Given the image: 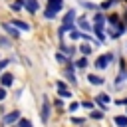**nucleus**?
<instances>
[{
  "label": "nucleus",
  "instance_id": "14",
  "mask_svg": "<svg viewBox=\"0 0 127 127\" xmlns=\"http://www.w3.org/2000/svg\"><path fill=\"white\" fill-rule=\"evenodd\" d=\"M97 101H99V103H107V101H109V97H107L105 93H101V95H97Z\"/></svg>",
  "mask_w": 127,
  "mask_h": 127
},
{
  "label": "nucleus",
  "instance_id": "6",
  "mask_svg": "<svg viewBox=\"0 0 127 127\" xmlns=\"http://www.w3.org/2000/svg\"><path fill=\"white\" fill-rule=\"evenodd\" d=\"M0 81H2L4 87H8V85H12L14 77H12V73H2V75H0Z\"/></svg>",
  "mask_w": 127,
  "mask_h": 127
},
{
  "label": "nucleus",
  "instance_id": "24",
  "mask_svg": "<svg viewBox=\"0 0 127 127\" xmlns=\"http://www.w3.org/2000/svg\"><path fill=\"white\" fill-rule=\"evenodd\" d=\"M117 103H127V99H121V101H117Z\"/></svg>",
  "mask_w": 127,
  "mask_h": 127
},
{
  "label": "nucleus",
  "instance_id": "16",
  "mask_svg": "<svg viewBox=\"0 0 127 127\" xmlns=\"http://www.w3.org/2000/svg\"><path fill=\"white\" fill-rule=\"evenodd\" d=\"M91 117H93V119H101V117H103V113H101V111H93V113H91Z\"/></svg>",
  "mask_w": 127,
  "mask_h": 127
},
{
  "label": "nucleus",
  "instance_id": "9",
  "mask_svg": "<svg viewBox=\"0 0 127 127\" xmlns=\"http://www.w3.org/2000/svg\"><path fill=\"white\" fill-rule=\"evenodd\" d=\"M87 79H89V83H93V85H101V83H103V79H101L99 75H93V73L87 75Z\"/></svg>",
  "mask_w": 127,
  "mask_h": 127
},
{
  "label": "nucleus",
  "instance_id": "1",
  "mask_svg": "<svg viewBox=\"0 0 127 127\" xmlns=\"http://www.w3.org/2000/svg\"><path fill=\"white\" fill-rule=\"evenodd\" d=\"M62 6H64V0H48V8H46V18L48 20H52V18H56V14L62 10Z\"/></svg>",
  "mask_w": 127,
  "mask_h": 127
},
{
  "label": "nucleus",
  "instance_id": "18",
  "mask_svg": "<svg viewBox=\"0 0 127 127\" xmlns=\"http://www.w3.org/2000/svg\"><path fill=\"white\" fill-rule=\"evenodd\" d=\"M89 52H91L89 46H81V54H89Z\"/></svg>",
  "mask_w": 127,
  "mask_h": 127
},
{
  "label": "nucleus",
  "instance_id": "3",
  "mask_svg": "<svg viewBox=\"0 0 127 127\" xmlns=\"http://www.w3.org/2000/svg\"><path fill=\"white\" fill-rule=\"evenodd\" d=\"M20 119V111H12V113H8V115H4V119H2V123L4 125H10V123H16Z\"/></svg>",
  "mask_w": 127,
  "mask_h": 127
},
{
  "label": "nucleus",
  "instance_id": "2",
  "mask_svg": "<svg viewBox=\"0 0 127 127\" xmlns=\"http://www.w3.org/2000/svg\"><path fill=\"white\" fill-rule=\"evenodd\" d=\"M111 60H113V56H111V54H105V56L97 58L95 67H97V69H103V67H107V65H109V62H111Z\"/></svg>",
  "mask_w": 127,
  "mask_h": 127
},
{
  "label": "nucleus",
  "instance_id": "20",
  "mask_svg": "<svg viewBox=\"0 0 127 127\" xmlns=\"http://www.w3.org/2000/svg\"><path fill=\"white\" fill-rule=\"evenodd\" d=\"M4 97H6V89H4V87H0V101H2Z\"/></svg>",
  "mask_w": 127,
  "mask_h": 127
},
{
  "label": "nucleus",
  "instance_id": "23",
  "mask_svg": "<svg viewBox=\"0 0 127 127\" xmlns=\"http://www.w3.org/2000/svg\"><path fill=\"white\" fill-rule=\"evenodd\" d=\"M77 107H79V105H77V103H71V105H69V111H75V109H77Z\"/></svg>",
  "mask_w": 127,
  "mask_h": 127
},
{
  "label": "nucleus",
  "instance_id": "12",
  "mask_svg": "<svg viewBox=\"0 0 127 127\" xmlns=\"http://www.w3.org/2000/svg\"><path fill=\"white\" fill-rule=\"evenodd\" d=\"M18 127H32V123L28 119H18Z\"/></svg>",
  "mask_w": 127,
  "mask_h": 127
},
{
  "label": "nucleus",
  "instance_id": "7",
  "mask_svg": "<svg viewBox=\"0 0 127 127\" xmlns=\"http://www.w3.org/2000/svg\"><path fill=\"white\" fill-rule=\"evenodd\" d=\"M24 6L28 8V12L34 14V12L38 10V0H24Z\"/></svg>",
  "mask_w": 127,
  "mask_h": 127
},
{
  "label": "nucleus",
  "instance_id": "4",
  "mask_svg": "<svg viewBox=\"0 0 127 127\" xmlns=\"http://www.w3.org/2000/svg\"><path fill=\"white\" fill-rule=\"evenodd\" d=\"M2 28H4V30H6V32H8L10 36H12V38H18V36H20V32H18V28H16L14 24H4Z\"/></svg>",
  "mask_w": 127,
  "mask_h": 127
},
{
  "label": "nucleus",
  "instance_id": "15",
  "mask_svg": "<svg viewBox=\"0 0 127 127\" xmlns=\"http://www.w3.org/2000/svg\"><path fill=\"white\" fill-rule=\"evenodd\" d=\"M79 26H81L83 30H89V24H87V20H83V18L79 20Z\"/></svg>",
  "mask_w": 127,
  "mask_h": 127
},
{
  "label": "nucleus",
  "instance_id": "8",
  "mask_svg": "<svg viewBox=\"0 0 127 127\" xmlns=\"http://www.w3.org/2000/svg\"><path fill=\"white\" fill-rule=\"evenodd\" d=\"M73 18H75V12H73V10H69V12H67V14L64 16V26H71Z\"/></svg>",
  "mask_w": 127,
  "mask_h": 127
},
{
  "label": "nucleus",
  "instance_id": "11",
  "mask_svg": "<svg viewBox=\"0 0 127 127\" xmlns=\"http://www.w3.org/2000/svg\"><path fill=\"white\" fill-rule=\"evenodd\" d=\"M14 26L20 28V30H30V26H28L26 22H20V20H14Z\"/></svg>",
  "mask_w": 127,
  "mask_h": 127
},
{
  "label": "nucleus",
  "instance_id": "13",
  "mask_svg": "<svg viewBox=\"0 0 127 127\" xmlns=\"http://www.w3.org/2000/svg\"><path fill=\"white\" fill-rule=\"evenodd\" d=\"M60 95H62V97H71V93H69L65 87H60Z\"/></svg>",
  "mask_w": 127,
  "mask_h": 127
},
{
  "label": "nucleus",
  "instance_id": "17",
  "mask_svg": "<svg viewBox=\"0 0 127 127\" xmlns=\"http://www.w3.org/2000/svg\"><path fill=\"white\" fill-rule=\"evenodd\" d=\"M77 65H79V67H85V65H87V60H85V58H81V60L77 62Z\"/></svg>",
  "mask_w": 127,
  "mask_h": 127
},
{
  "label": "nucleus",
  "instance_id": "10",
  "mask_svg": "<svg viewBox=\"0 0 127 127\" xmlns=\"http://www.w3.org/2000/svg\"><path fill=\"white\" fill-rule=\"evenodd\" d=\"M115 123H117V125H121V127H127V117L117 115V117H115Z\"/></svg>",
  "mask_w": 127,
  "mask_h": 127
},
{
  "label": "nucleus",
  "instance_id": "22",
  "mask_svg": "<svg viewBox=\"0 0 127 127\" xmlns=\"http://www.w3.org/2000/svg\"><path fill=\"white\" fill-rule=\"evenodd\" d=\"M56 58H58V62H65V56H62V54H58Z\"/></svg>",
  "mask_w": 127,
  "mask_h": 127
},
{
  "label": "nucleus",
  "instance_id": "19",
  "mask_svg": "<svg viewBox=\"0 0 127 127\" xmlns=\"http://www.w3.org/2000/svg\"><path fill=\"white\" fill-rule=\"evenodd\" d=\"M6 65H8V60H0V71H2Z\"/></svg>",
  "mask_w": 127,
  "mask_h": 127
},
{
  "label": "nucleus",
  "instance_id": "21",
  "mask_svg": "<svg viewBox=\"0 0 127 127\" xmlns=\"http://www.w3.org/2000/svg\"><path fill=\"white\" fill-rule=\"evenodd\" d=\"M71 121H73V123H77V125H81V123H83V119H79V117H73Z\"/></svg>",
  "mask_w": 127,
  "mask_h": 127
},
{
  "label": "nucleus",
  "instance_id": "5",
  "mask_svg": "<svg viewBox=\"0 0 127 127\" xmlns=\"http://www.w3.org/2000/svg\"><path fill=\"white\" fill-rule=\"evenodd\" d=\"M48 117H50V103H48V99H44V105H42V121L46 123Z\"/></svg>",
  "mask_w": 127,
  "mask_h": 127
}]
</instances>
